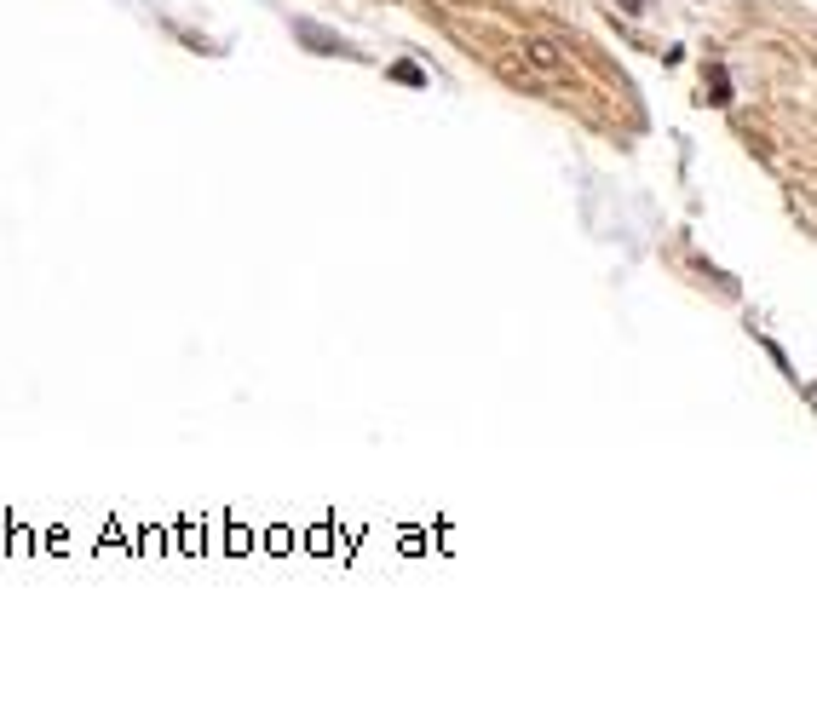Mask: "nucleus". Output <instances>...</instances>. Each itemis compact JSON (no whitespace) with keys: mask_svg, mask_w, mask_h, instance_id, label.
<instances>
[{"mask_svg":"<svg viewBox=\"0 0 817 707\" xmlns=\"http://www.w3.org/2000/svg\"><path fill=\"white\" fill-rule=\"evenodd\" d=\"M294 41H305L311 52H323V58H346V52H351L340 35H328L323 23H311V18H294Z\"/></svg>","mask_w":817,"mask_h":707,"instance_id":"1","label":"nucleus"},{"mask_svg":"<svg viewBox=\"0 0 817 707\" xmlns=\"http://www.w3.org/2000/svg\"><path fill=\"white\" fill-rule=\"evenodd\" d=\"M392 81H403V87H426V69L421 64H392Z\"/></svg>","mask_w":817,"mask_h":707,"instance_id":"2","label":"nucleus"},{"mask_svg":"<svg viewBox=\"0 0 817 707\" xmlns=\"http://www.w3.org/2000/svg\"><path fill=\"white\" fill-rule=\"evenodd\" d=\"M616 6H622V12H645V0H616Z\"/></svg>","mask_w":817,"mask_h":707,"instance_id":"3","label":"nucleus"}]
</instances>
